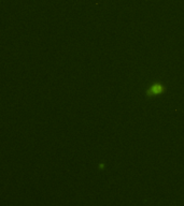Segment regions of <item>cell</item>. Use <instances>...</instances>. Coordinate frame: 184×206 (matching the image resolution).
<instances>
[{
    "label": "cell",
    "instance_id": "obj_1",
    "mask_svg": "<svg viewBox=\"0 0 184 206\" xmlns=\"http://www.w3.org/2000/svg\"><path fill=\"white\" fill-rule=\"evenodd\" d=\"M165 86L160 83V82H155L153 83L149 88L147 89V98H152V97H157V96H160L165 93Z\"/></svg>",
    "mask_w": 184,
    "mask_h": 206
}]
</instances>
